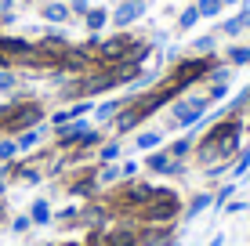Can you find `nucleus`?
I'll use <instances>...</instances> for the list:
<instances>
[{
  "label": "nucleus",
  "instance_id": "f257e3e1",
  "mask_svg": "<svg viewBox=\"0 0 250 246\" xmlns=\"http://www.w3.org/2000/svg\"><path fill=\"white\" fill-rule=\"evenodd\" d=\"M239 138H243V123H239L236 116L214 123L210 131L196 141V159L203 163V170H207V167H214V163H225L229 167L232 159H236V152H239Z\"/></svg>",
  "mask_w": 250,
  "mask_h": 246
},
{
  "label": "nucleus",
  "instance_id": "f03ea898",
  "mask_svg": "<svg viewBox=\"0 0 250 246\" xmlns=\"http://www.w3.org/2000/svg\"><path fill=\"white\" fill-rule=\"evenodd\" d=\"M178 217H182V199H178V192L156 189L152 199L134 214V225L138 228H170Z\"/></svg>",
  "mask_w": 250,
  "mask_h": 246
},
{
  "label": "nucleus",
  "instance_id": "7ed1b4c3",
  "mask_svg": "<svg viewBox=\"0 0 250 246\" xmlns=\"http://www.w3.org/2000/svg\"><path fill=\"white\" fill-rule=\"evenodd\" d=\"M210 109L207 95H192V98H174L167 113V131H182V127H200L203 113Z\"/></svg>",
  "mask_w": 250,
  "mask_h": 246
},
{
  "label": "nucleus",
  "instance_id": "20e7f679",
  "mask_svg": "<svg viewBox=\"0 0 250 246\" xmlns=\"http://www.w3.org/2000/svg\"><path fill=\"white\" fill-rule=\"evenodd\" d=\"M145 167H149L152 174H163V177H178V174H185V159H170V152L167 149H160V152H152L149 159H145Z\"/></svg>",
  "mask_w": 250,
  "mask_h": 246
},
{
  "label": "nucleus",
  "instance_id": "39448f33",
  "mask_svg": "<svg viewBox=\"0 0 250 246\" xmlns=\"http://www.w3.org/2000/svg\"><path fill=\"white\" fill-rule=\"evenodd\" d=\"M142 15H145V0H120L113 7V15H109V22H113L116 29H127V25H134Z\"/></svg>",
  "mask_w": 250,
  "mask_h": 246
},
{
  "label": "nucleus",
  "instance_id": "423d86ee",
  "mask_svg": "<svg viewBox=\"0 0 250 246\" xmlns=\"http://www.w3.org/2000/svg\"><path fill=\"white\" fill-rule=\"evenodd\" d=\"M40 19L51 22V25H62V22L73 19V15H69L65 4H58V0H47V4H40Z\"/></svg>",
  "mask_w": 250,
  "mask_h": 246
},
{
  "label": "nucleus",
  "instance_id": "0eeeda50",
  "mask_svg": "<svg viewBox=\"0 0 250 246\" xmlns=\"http://www.w3.org/2000/svg\"><path fill=\"white\" fill-rule=\"evenodd\" d=\"M105 25H109V7H91V11L83 15V29L94 33V37H102Z\"/></svg>",
  "mask_w": 250,
  "mask_h": 246
},
{
  "label": "nucleus",
  "instance_id": "6e6552de",
  "mask_svg": "<svg viewBox=\"0 0 250 246\" xmlns=\"http://www.w3.org/2000/svg\"><path fill=\"white\" fill-rule=\"evenodd\" d=\"M127 98H131V95H127ZM127 98H113V101H102V105L94 109V120H98V123H113L116 116H120V109L127 105Z\"/></svg>",
  "mask_w": 250,
  "mask_h": 246
},
{
  "label": "nucleus",
  "instance_id": "1a4fd4ad",
  "mask_svg": "<svg viewBox=\"0 0 250 246\" xmlns=\"http://www.w3.org/2000/svg\"><path fill=\"white\" fill-rule=\"evenodd\" d=\"M15 141H19V152H33L40 141H44V127H29V131L15 134Z\"/></svg>",
  "mask_w": 250,
  "mask_h": 246
},
{
  "label": "nucleus",
  "instance_id": "9d476101",
  "mask_svg": "<svg viewBox=\"0 0 250 246\" xmlns=\"http://www.w3.org/2000/svg\"><path fill=\"white\" fill-rule=\"evenodd\" d=\"M120 177H124V174H120L116 163H102L98 170H94V181H98V189H109V185H116Z\"/></svg>",
  "mask_w": 250,
  "mask_h": 246
},
{
  "label": "nucleus",
  "instance_id": "9b49d317",
  "mask_svg": "<svg viewBox=\"0 0 250 246\" xmlns=\"http://www.w3.org/2000/svg\"><path fill=\"white\" fill-rule=\"evenodd\" d=\"M210 203H214V196H210V192H200V196H192V203H188V207L182 210V217H185V221H192V217H200L203 210L210 207Z\"/></svg>",
  "mask_w": 250,
  "mask_h": 246
},
{
  "label": "nucleus",
  "instance_id": "f8f14e48",
  "mask_svg": "<svg viewBox=\"0 0 250 246\" xmlns=\"http://www.w3.org/2000/svg\"><path fill=\"white\" fill-rule=\"evenodd\" d=\"M51 217H55V214H51V203L47 199H37L29 207V221L33 225H51Z\"/></svg>",
  "mask_w": 250,
  "mask_h": 246
},
{
  "label": "nucleus",
  "instance_id": "ddd939ff",
  "mask_svg": "<svg viewBox=\"0 0 250 246\" xmlns=\"http://www.w3.org/2000/svg\"><path fill=\"white\" fill-rule=\"evenodd\" d=\"M19 83H22V76L15 73V69H0V95L15 98V91H19Z\"/></svg>",
  "mask_w": 250,
  "mask_h": 246
},
{
  "label": "nucleus",
  "instance_id": "4468645a",
  "mask_svg": "<svg viewBox=\"0 0 250 246\" xmlns=\"http://www.w3.org/2000/svg\"><path fill=\"white\" fill-rule=\"evenodd\" d=\"M192 149H196V131L188 134V138H178L174 145H167V152H170V159H185V156H188V152H192Z\"/></svg>",
  "mask_w": 250,
  "mask_h": 246
},
{
  "label": "nucleus",
  "instance_id": "2eb2a0df",
  "mask_svg": "<svg viewBox=\"0 0 250 246\" xmlns=\"http://www.w3.org/2000/svg\"><path fill=\"white\" fill-rule=\"evenodd\" d=\"M214 47H218V37H214V33H207V37L192 40V55H196V58H210Z\"/></svg>",
  "mask_w": 250,
  "mask_h": 246
},
{
  "label": "nucleus",
  "instance_id": "dca6fc26",
  "mask_svg": "<svg viewBox=\"0 0 250 246\" xmlns=\"http://www.w3.org/2000/svg\"><path fill=\"white\" fill-rule=\"evenodd\" d=\"M19 156H22V152H19V141L4 134V138H0V163H15Z\"/></svg>",
  "mask_w": 250,
  "mask_h": 246
},
{
  "label": "nucleus",
  "instance_id": "f3484780",
  "mask_svg": "<svg viewBox=\"0 0 250 246\" xmlns=\"http://www.w3.org/2000/svg\"><path fill=\"white\" fill-rule=\"evenodd\" d=\"M247 25H243V15H232V19H225L218 25V37H239Z\"/></svg>",
  "mask_w": 250,
  "mask_h": 246
},
{
  "label": "nucleus",
  "instance_id": "a211bd4d",
  "mask_svg": "<svg viewBox=\"0 0 250 246\" xmlns=\"http://www.w3.org/2000/svg\"><path fill=\"white\" fill-rule=\"evenodd\" d=\"M225 62H232V65H250V47H243V44L225 47Z\"/></svg>",
  "mask_w": 250,
  "mask_h": 246
},
{
  "label": "nucleus",
  "instance_id": "6ab92c4d",
  "mask_svg": "<svg viewBox=\"0 0 250 246\" xmlns=\"http://www.w3.org/2000/svg\"><path fill=\"white\" fill-rule=\"evenodd\" d=\"M196 22H200V7H196V4H188L185 11L178 15V29H182V33H188V29H192Z\"/></svg>",
  "mask_w": 250,
  "mask_h": 246
},
{
  "label": "nucleus",
  "instance_id": "aec40b11",
  "mask_svg": "<svg viewBox=\"0 0 250 246\" xmlns=\"http://www.w3.org/2000/svg\"><path fill=\"white\" fill-rule=\"evenodd\" d=\"M160 141H163V131H142L134 138V149H156Z\"/></svg>",
  "mask_w": 250,
  "mask_h": 246
},
{
  "label": "nucleus",
  "instance_id": "412c9836",
  "mask_svg": "<svg viewBox=\"0 0 250 246\" xmlns=\"http://www.w3.org/2000/svg\"><path fill=\"white\" fill-rule=\"evenodd\" d=\"M120 152H124V145H120V141H105V145L98 149V163H116Z\"/></svg>",
  "mask_w": 250,
  "mask_h": 246
},
{
  "label": "nucleus",
  "instance_id": "4be33fe9",
  "mask_svg": "<svg viewBox=\"0 0 250 246\" xmlns=\"http://www.w3.org/2000/svg\"><path fill=\"white\" fill-rule=\"evenodd\" d=\"M207 80H210V83H232V69H229V65H218V62H214V69L207 73Z\"/></svg>",
  "mask_w": 250,
  "mask_h": 246
},
{
  "label": "nucleus",
  "instance_id": "5701e85b",
  "mask_svg": "<svg viewBox=\"0 0 250 246\" xmlns=\"http://www.w3.org/2000/svg\"><path fill=\"white\" fill-rule=\"evenodd\" d=\"M200 19H218L221 15V0H200Z\"/></svg>",
  "mask_w": 250,
  "mask_h": 246
},
{
  "label": "nucleus",
  "instance_id": "b1692460",
  "mask_svg": "<svg viewBox=\"0 0 250 246\" xmlns=\"http://www.w3.org/2000/svg\"><path fill=\"white\" fill-rule=\"evenodd\" d=\"M69 15H76V19H83V15H87L91 11V0H69Z\"/></svg>",
  "mask_w": 250,
  "mask_h": 246
},
{
  "label": "nucleus",
  "instance_id": "393cba45",
  "mask_svg": "<svg viewBox=\"0 0 250 246\" xmlns=\"http://www.w3.org/2000/svg\"><path fill=\"white\" fill-rule=\"evenodd\" d=\"M33 221H29V214H19V217H11V232L15 235H22V232H29Z\"/></svg>",
  "mask_w": 250,
  "mask_h": 246
},
{
  "label": "nucleus",
  "instance_id": "a878e982",
  "mask_svg": "<svg viewBox=\"0 0 250 246\" xmlns=\"http://www.w3.org/2000/svg\"><path fill=\"white\" fill-rule=\"evenodd\" d=\"M247 167H250V149H243V152H239V159H236V167H232V174L239 177V174L247 170Z\"/></svg>",
  "mask_w": 250,
  "mask_h": 246
},
{
  "label": "nucleus",
  "instance_id": "bb28decb",
  "mask_svg": "<svg viewBox=\"0 0 250 246\" xmlns=\"http://www.w3.org/2000/svg\"><path fill=\"white\" fill-rule=\"evenodd\" d=\"M232 192H236V181H229V185H225V189H221V192H218V196H214V203H218V207H225V203L232 199Z\"/></svg>",
  "mask_w": 250,
  "mask_h": 246
},
{
  "label": "nucleus",
  "instance_id": "cd10ccee",
  "mask_svg": "<svg viewBox=\"0 0 250 246\" xmlns=\"http://www.w3.org/2000/svg\"><path fill=\"white\" fill-rule=\"evenodd\" d=\"M120 174H124V177H134V174H138V159H127V163H120Z\"/></svg>",
  "mask_w": 250,
  "mask_h": 246
},
{
  "label": "nucleus",
  "instance_id": "c85d7f7f",
  "mask_svg": "<svg viewBox=\"0 0 250 246\" xmlns=\"http://www.w3.org/2000/svg\"><path fill=\"white\" fill-rule=\"evenodd\" d=\"M4 15H15V0H0V19Z\"/></svg>",
  "mask_w": 250,
  "mask_h": 246
},
{
  "label": "nucleus",
  "instance_id": "c756f323",
  "mask_svg": "<svg viewBox=\"0 0 250 246\" xmlns=\"http://www.w3.org/2000/svg\"><path fill=\"white\" fill-rule=\"evenodd\" d=\"M4 196H7V181L0 177V199H4Z\"/></svg>",
  "mask_w": 250,
  "mask_h": 246
},
{
  "label": "nucleus",
  "instance_id": "7c9ffc66",
  "mask_svg": "<svg viewBox=\"0 0 250 246\" xmlns=\"http://www.w3.org/2000/svg\"><path fill=\"white\" fill-rule=\"evenodd\" d=\"M247 207H250V203H247Z\"/></svg>",
  "mask_w": 250,
  "mask_h": 246
},
{
  "label": "nucleus",
  "instance_id": "2f4dec72",
  "mask_svg": "<svg viewBox=\"0 0 250 246\" xmlns=\"http://www.w3.org/2000/svg\"><path fill=\"white\" fill-rule=\"evenodd\" d=\"M247 105H250V101H247Z\"/></svg>",
  "mask_w": 250,
  "mask_h": 246
}]
</instances>
